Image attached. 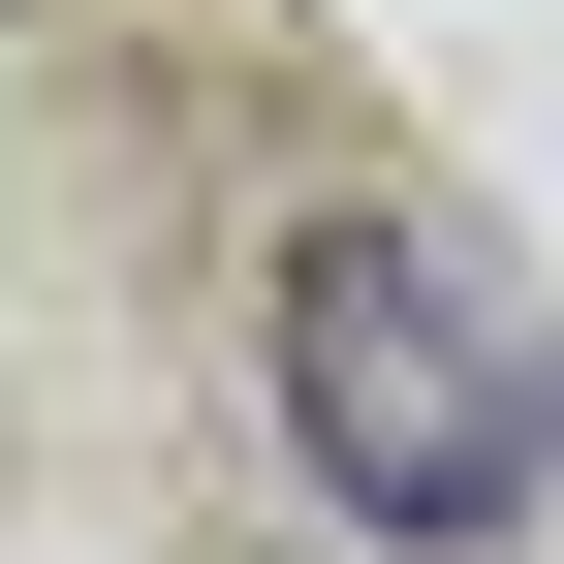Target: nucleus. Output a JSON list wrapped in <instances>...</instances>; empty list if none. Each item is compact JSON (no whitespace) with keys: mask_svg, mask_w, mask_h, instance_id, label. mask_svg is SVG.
<instances>
[{"mask_svg":"<svg viewBox=\"0 0 564 564\" xmlns=\"http://www.w3.org/2000/svg\"><path fill=\"white\" fill-rule=\"evenodd\" d=\"M282 440H314L345 533L470 564V533H533V470H564V345L502 314V251H440V220H314V251H282Z\"/></svg>","mask_w":564,"mask_h":564,"instance_id":"nucleus-1","label":"nucleus"}]
</instances>
